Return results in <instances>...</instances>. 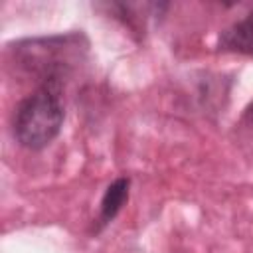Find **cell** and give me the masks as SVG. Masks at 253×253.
Listing matches in <instances>:
<instances>
[{"mask_svg": "<svg viewBox=\"0 0 253 253\" xmlns=\"http://www.w3.org/2000/svg\"><path fill=\"white\" fill-rule=\"evenodd\" d=\"M63 117V79H45L16 107L14 136L28 150H42L59 134Z\"/></svg>", "mask_w": 253, "mask_h": 253, "instance_id": "6da1fadb", "label": "cell"}, {"mask_svg": "<svg viewBox=\"0 0 253 253\" xmlns=\"http://www.w3.org/2000/svg\"><path fill=\"white\" fill-rule=\"evenodd\" d=\"M217 47L229 53L253 55V10L221 32Z\"/></svg>", "mask_w": 253, "mask_h": 253, "instance_id": "7a4b0ae2", "label": "cell"}, {"mask_svg": "<svg viewBox=\"0 0 253 253\" xmlns=\"http://www.w3.org/2000/svg\"><path fill=\"white\" fill-rule=\"evenodd\" d=\"M128 188H130V180L128 178H117L115 182H111L101 198V210H99V229L105 227L107 223H111L117 213L121 211V208L125 206L126 198H128Z\"/></svg>", "mask_w": 253, "mask_h": 253, "instance_id": "3957f363", "label": "cell"}, {"mask_svg": "<svg viewBox=\"0 0 253 253\" xmlns=\"http://www.w3.org/2000/svg\"><path fill=\"white\" fill-rule=\"evenodd\" d=\"M247 119L253 123V105H251V107H249V111H247Z\"/></svg>", "mask_w": 253, "mask_h": 253, "instance_id": "277c9868", "label": "cell"}]
</instances>
